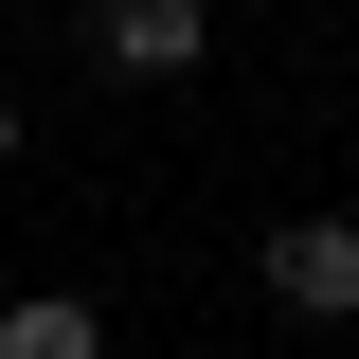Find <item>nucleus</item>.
I'll use <instances>...</instances> for the list:
<instances>
[{
  "label": "nucleus",
  "instance_id": "f257e3e1",
  "mask_svg": "<svg viewBox=\"0 0 359 359\" xmlns=\"http://www.w3.org/2000/svg\"><path fill=\"white\" fill-rule=\"evenodd\" d=\"M198 36H216V0H90V54H108V72H198Z\"/></svg>",
  "mask_w": 359,
  "mask_h": 359
},
{
  "label": "nucleus",
  "instance_id": "f03ea898",
  "mask_svg": "<svg viewBox=\"0 0 359 359\" xmlns=\"http://www.w3.org/2000/svg\"><path fill=\"white\" fill-rule=\"evenodd\" d=\"M269 306L341 323V306H359V216H287V233H269Z\"/></svg>",
  "mask_w": 359,
  "mask_h": 359
},
{
  "label": "nucleus",
  "instance_id": "7ed1b4c3",
  "mask_svg": "<svg viewBox=\"0 0 359 359\" xmlns=\"http://www.w3.org/2000/svg\"><path fill=\"white\" fill-rule=\"evenodd\" d=\"M0 359H108V323L72 287H36V306H0Z\"/></svg>",
  "mask_w": 359,
  "mask_h": 359
},
{
  "label": "nucleus",
  "instance_id": "20e7f679",
  "mask_svg": "<svg viewBox=\"0 0 359 359\" xmlns=\"http://www.w3.org/2000/svg\"><path fill=\"white\" fill-rule=\"evenodd\" d=\"M0 162H18V108H0Z\"/></svg>",
  "mask_w": 359,
  "mask_h": 359
}]
</instances>
